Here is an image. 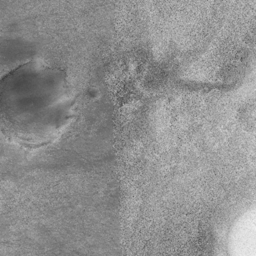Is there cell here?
<instances>
[{
  "label": "cell",
  "mask_w": 256,
  "mask_h": 256,
  "mask_svg": "<svg viewBox=\"0 0 256 256\" xmlns=\"http://www.w3.org/2000/svg\"><path fill=\"white\" fill-rule=\"evenodd\" d=\"M73 107L67 78L54 66L30 61L1 80V130L20 145L38 147L51 142L72 118Z\"/></svg>",
  "instance_id": "cell-1"
}]
</instances>
